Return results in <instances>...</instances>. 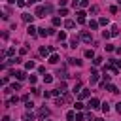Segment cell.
I'll return each instance as SVG.
<instances>
[{"label": "cell", "instance_id": "b9f144b4", "mask_svg": "<svg viewBox=\"0 0 121 121\" xmlns=\"http://www.w3.org/2000/svg\"><path fill=\"white\" fill-rule=\"evenodd\" d=\"M2 121H9V117H8V115H4V117H2Z\"/></svg>", "mask_w": 121, "mask_h": 121}, {"label": "cell", "instance_id": "8d00e7d4", "mask_svg": "<svg viewBox=\"0 0 121 121\" xmlns=\"http://www.w3.org/2000/svg\"><path fill=\"white\" fill-rule=\"evenodd\" d=\"M25 106H26V110H32V108H34V104H32V102H25Z\"/></svg>", "mask_w": 121, "mask_h": 121}, {"label": "cell", "instance_id": "44dd1931", "mask_svg": "<svg viewBox=\"0 0 121 121\" xmlns=\"http://www.w3.org/2000/svg\"><path fill=\"white\" fill-rule=\"evenodd\" d=\"M106 89H108L110 93H117V87H115V85H112V83H110V85H108Z\"/></svg>", "mask_w": 121, "mask_h": 121}, {"label": "cell", "instance_id": "2e32d148", "mask_svg": "<svg viewBox=\"0 0 121 121\" xmlns=\"http://www.w3.org/2000/svg\"><path fill=\"white\" fill-rule=\"evenodd\" d=\"M23 121H34V115H32V113H28V112H26V113H25V115H23Z\"/></svg>", "mask_w": 121, "mask_h": 121}, {"label": "cell", "instance_id": "4dcf8cb0", "mask_svg": "<svg viewBox=\"0 0 121 121\" xmlns=\"http://www.w3.org/2000/svg\"><path fill=\"white\" fill-rule=\"evenodd\" d=\"M119 34V30H117V26H112V36H117Z\"/></svg>", "mask_w": 121, "mask_h": 121}, {"label": "cell", "instance_id": "836d02e7", "mask_svg": "<svg viewBox=\"0 0 121 121\" xmlns=\"http://www.w3.org/2000/svg\"><path fill=\"white\" fill-rule=\"evenodd\" d=\"M26 4H28V2H25V0H19V2H17V6H19V8H23V6H26Z\"/></svg>", "mask_w": 121, "mask_h": 121}, {"label": "cell", "instance_id": "4316f807", "mask_svg": "<svg viewBox=\"0 0 121 121\" xmlns=\"http://www.w3.org/2000/svg\"><path fill=\"white\" fill-rule=\"evenodd\" d=\"M100 62H102V59H100V57H95V60H93V64H95V66H98Z\"/></svg>", "mask_w": 121, "mask_h": 121}, {"label": "cell", "instance_id": "9a60e30c", "mask_svg": "<svg viewBox=\"0 0 121 121\" xmlns=\"http://www.w3.org/2000/svg\"><path fill=\"white\" fill-rule=\"evenodd\" d=\"M25 68H26V70H32V68H36V64H34V60H26V64H25Z\"/></svg>", "mask_w": 121, "mask_h": 121}, {"label": "cell", "instance_id": "74e56055", "mask_svg": "<svg viewBox=\"0 0 121 121\" xmlns=\"http://www.w3.org/2000/svg\"><path fill=\"white\" fill-rule=\"evenodd\" d=\"M74 108H76V110H81V108H83V104H81V102H76V104H74Z\"/></svg>", "mask_w": 121, "mask_h": 121}, {"label": "cell", "instance_id": "d4e9b609", "mask_svg": "<svg viewBox=\"0 0 121 121\" xmlns=\"http://www.w3.org/2000/svg\"><path fill=\"white\" fill-rule=\"evenodd\" d=\"M53 25L59 26V25H60V17H53Z\"/></svg>", "mask_w": 121, "mask_h": 121}, {"label": "cell", "instance_id": "6da1fadb", "mask_svg": "<svg viewBox=\"0 0 121 121\" xmlns=\"http://www.w3.org/2000/svg\"><path fill=\"white\" fill-rule=\"evenodd\" d=\"M98 106H102L98 98H89V104H87V108H91V110H95V108H98Z\"/></svg>", "mask_w": 121, "mask_h": 121}, {"label": "cell", "instance_id": "603a6c76", "mask_svg": "<svg viewBox=\"0 0 121 121\" xmlns=\"http://www.w3.org/2000/svg\"><path fill=\"white\" fill-rule=\"evenodd\" d=\"M110 36H112V32H108V30H102V38H104V40H108Z\"/></svg>", "mask_w": 121, "mask_h": 121}, {"label": "cell", "instance_id": "ac0fdd59", "mask_svg": "<svg viewBox=\"0 0 121 121\" xmlns=\"http://www.w3.org/2000/svg\"><path fill=\"white\" fill-rule=\"evenodd\" d=\"M78 43H79V40L74 36V38H72V42H70V47H78Z\"/></svg>", "mask_w": 121, "mask_h": 121}, {"label": "cell", "instance_id": "4fadbf2b", "mask_svg": "<svg viewBox=\"0 0 121 121\" xmlns=\"http://www.w3.org/2000/svg\"><path fill=\"white\" fill-rule=\"evenodd\" d=\"M49 62H51V64H57V62H59V55H57V53H53V55L49 57Z\"/></svg>", "mask_w": 121, "mask_h": 121}, {"label": "cell", "instance_id": "83f0119b", "mask_svg": "<svg viewBox=\"0 0 121 121\" xmlns=\"http://www.w3.org/2000/svg\"><path fill=\"white\" fill-rule=\"evenodd\" d=\"M79 6H81V8H87V6H89V0H79Z\"/></svg>", "mask_w": 121, "mask_h": 121}, {"label": "cell", "instance_id": "d590c367", "mask_svg": "<svg viewBox=\"0 0 121 121\" xmlns=\"http://www.w3.org/2000/svg\"><path fill=\"white\" fill-rule=\"evenodd\" d=\"M51 93H53V96H59L62 91H60V89H55V91H51Z\"/></svg>", "mask_w": 121, "mask_h": 121}, {"label": "cell", "instance_id": "484cf974", "mask_svg": "<svg viewBox=\"0 0 121 121\" xmlns=\"http://www.w3.org/2000/svg\"><path fill=\"white\" fill-rule=\"evenodd\" d=\"M57 36H59V40H60V42H62V40H66V32H59Z\"/></svg>", "mask_w": 121, "mask_h": 121}, {"label": "cell", "instance_id": "5bb4252c", "mask_svg": "<svg viewBox=\"0 0 121 121\" xmlns=\"http://www.w3.org/2000/svg\"><path fill=\"white\" fill-rule=\"evenodd\" d=\"M66 119H68V121H74V119H76V112H72V110L66 112Z\"/></svg>", "mask_w": 121, "mask_h": 121}, {"label": "cell", "instance_id": "7a4b0ae2", "mask_svg": "<svg viewBox=\"0 0 121 121\" xmlns=\"http://www.w3.org/2000/svg\"><path fill=\"white\" fill-rule=\"evenodd\" d=\"M81 40H83V42H87V43H91V40H93V36H91V32H87V30H83V32H81Z\"/></svg>", "mask_w": 121, "mask_h": 121}, {"label": "cell", "instance_id": "60d3db41", "mask_svg": "<svg viewBox=\"0 0 121 121\" xmlns=\"http://www.w3.org/2000/svg\"><path fill=\"white\" fill-rule=\"evenodd\" d=\"M115 110H117V113H121V102H119V104H115Z\"/></svg>", "mask_w": 121, "mask_h": 121}, {"label": "cell", "instance_id": "1f68e13d", "mask_svg": "<svg viewBox=\"0 0 121 121\" xmlns=\"http://www.w3.org/2000/svg\"><path fill=\"white\" fill-rule=\"evenodd\" d=\"M6 55H9V57H11V55H15V49H13V47H9V49L6 51Z\"/></svg>", "mask_w": 121, "mask_h": 121}, {"label": "cell", "instance_id": "f6af8a7d", "mask_svg": "<svg viewBox=\"0 0 121 121\" xmlns=\"http://www.w3.org/2000/svg\"><path fill=\"white\" fill-rule=\"evenodd\" d=\"M8 4H15V0H8Z\"/></svg>", "mask_w": 121, "mask_h": 121}, {"label": "cell", "instance_id": "e575fe53", "mask_svg": "<svg viewBox=\"0 0 121 121\" xmlns=\"http://www.w3.org/2000/svg\"><path fill=\"white\" fill-rule=\"evenodd\" d=\"M11 89H13V91H19V89H21V85H19V83H13V85H11Z\"/></svg>", "mask_w": 121, "mask_h": 121}, {"label": "cell", "instance_id": "e0dca14e", "mask_svg": "<svg viewBox=\"0 0 121 121\" xmlns=\"http://www.w3.org/2000/svg\"><path fill=\"white\" fill-rule=\"evenodd\" d=\"M85 57H87V59H95V51H93V49H87V51H85Z\"/></svg>", "mask_w": 121, "mask_h": 121}, {"label": "cell", "instance_id": "f1b7e54d", "mask_svg": "<svg viewBox=\"0 0 121 121\" xmlns=\"http://www.w3.org/2000/svg\"><path fill=\"white\" fill-rule=\"evenodd\" d=\"M89 11H91V13H93V15H95V13H96V11H98V8H96V6H91V8H89Z\"/></svg>", "mask_w": 121, "mask_h": 121}, {"label": "cell", "instance_id": "bcb514c9", "mask_svg": "<svg viewBox=\"0 0 121 121\" xmlns=\"http://www.w3.org/2000/svg\"><path fill=\"white\" fill-rule=\"evenodd\" d=\"M95 121H102V119H95Z\"/></svg>", "mask_w": 121, "mask_h": 121}, {"label": "cell", "instance_id": "7c38bea8", "mask_svg": "<svg viewBox=\"0 0 121 121\" xmlns=\"http://www.w3.org/2000/svg\"><path fill=\"white\" fill-rule=\"evenodd\" d=\"M98 25H100L98 21H89V28H91V30H96V28H98Z\"/></svg>", "mask_w": 121, "mask_h": 121}, {"label": "cell", "instance_id": "d6a6232c", "mask_svg": "<svg viewBox=\"0 0 121 121\" xmlns=\"http://www.w3.org/2000/svg\"><path fill=\"white\" fill-rule=\"evenodd\" d=\"M102 110H104V112H110V104L104 102V104H102Z\"/></svg>", "mask_w": 121, "mask_h": 121}, {"label": "cell", "instance_id": "52a82bcc", "mask_svg": "<svg viewBox=\"0 0 121 121\" xmlns=\"http://www.w3.org/2000/svg\"><path fill=\"white\" fill-rule=\"evenodd\" d=\"M79 98H91L89 89H81V91H79Z\"/></svg>", "mask_w": 121, "mask_h": 121}, {"label": "cell", "instance_id": "3957f363", "mask_svg": "<svg viewBox=\"0 0 121 121\" xmlns=\"http://www.w3.org/2000/svg\"><path fill=\"white\" fill-rule=\"evenodd\" d=\"M47 115H49V110H47V108H40V110H38V117H40V119H45Z\"/></svg>", "mask_w": 121, "mask_h": 121}, {"label": "cell", "instance_id": "ee69618b", "mask_svg": "<svg viewBox=\"0 0 121 121\" xmlns=\"http://www.w3.org/2000/svg\"><path fill=\"white\" fill-rule=\"evenodd\" d=\"M34 2H40V0H28V4H34Z\"/></svg>", "mask_w": 121, "mask_h": 121}, {"label": "cell", "instance_id": "f546056e", "mask_svg": "<svg viewBox=\"0 0 121 121\" xmlns=\"http://www.w3.org/2000/svg\"><path fill=\"white\" fill-rule=\"evenodd\" d=\"M98 23H100V25H108V19H106V17H100Z\"/></svg>", "mask_w": 121, "mask_h": 121}, {"label": "cell", "instance_id": "ffe728a7", "mask_svg": "<svg viewBox=\"0 0 121 121\" xmlns=\"http://www.w3.org/2000/svg\"><path fill=\"white\" fill-rule=\"evenodd\" d=\"M79 91H81V83H76L74 89H72V93H79Z\"/></svg>", "mask_w": 121, "mask_h": 121}, {"label": "cell", "instance_id": "cb8c5ba5", "mask_svg": "<svg viewBox=\"0 0 121 121\" xmlns=\"http://www.w3.org/2000/svg\"><path fill=\"white\" fill-rule=\"evenodd\" d=\"M43 81H45V83H51V81H53V78H51L49 74H45V76H43Z\"/></svg>", "mask_w": 121, "mask_h": 121}, {"label": "cell", "instance_id": "277c9868", "mask_svg": "<svg viewBox=\"0 0 121 121\" xmlns=\"http://www.w3.org/2000/svg\"><path fill=\"white\" fill-rule=\"evenodd\" d=\"M43 13H45V6H38V8H36V11H34V15H36V17H43Z\"/></svg>", "mask_w": 121, "mask_h": 121}, {"label": "cell", "instance_id": "9c48e42d", "mask_svg": "<svg viewBox=\"0 0 121 121\" xmlns=\"http://www.w3.org/2000/svg\"><path fill=\"white\" fill-rule=\"evenodd\" d=\"M34 17H36V15H30V13H25V15H23V21H25V23H32V19H34Z\"/></svg>", "mask_w": 121, "mask_h": 121}, {"label": "cell", "instance_id": "7bdbcfd3", "mask_svg": "<svg viewBox=\"0 0 121 121\" xmlns=\"http://www.w3.org/2000/svg\"><path fill=\"white\" fill-rule=\"evenodd\" d=\"M72 4H74V6H76V4H79V0H72Z\"/></svg>", "mask_w": 121, "mask_h": 121}, {"label": "cell", "instance_id": "f35d334b", "mask_svg": "<svg viewBox=\"0 0 121 121\" xmlns=\"http://www.w3.org/2000/svg\"><path fill=\"white\" fill-rule=\"evenodd\" d=\"M104 47H106V51H113V45H110V43H106Z\"/></svg>", "mask_w": 121, "mask_h": 121}, {"label": "cell", "instance_id": "30bf717a", "mask_svg": "<svg viewBox=\"0 0 121 121\" xmlns=\"http://www.w3.org/2000/svg\"><path fill=\"white\" fill-rule=\"evenodd\" d=\"M15 78H17V79H25V78H26V72H25V70H19V72H15Z\"/></svg>", "mask_w": 121, "mask_h": 121}, {"label": "cell", "instance_id": "d6986e66", "mask_svg": "<svg viewBox=\"0 0 121 121\" xmlns=\"http://www.w3.org/2000/svg\"><path fill=\"white\" fill-rule=\"evenodd\" d=\"M70 64H76V66H81V60H79V59H70Z\"/></svg>", "mask_w": 121, "mask_h": 121}, {"label": "cell", "instance_id": "8fae6325", "mask_svg": "<svg viewBox=\"0 0 121 121\" xmlns=\"http://www.w3.org/2000/svg\"><path fill=\"white\" fill-rule=\"evenodd\" d=\"M64 26H66V28H74V26H76V23H74L72 19H66V21H64Z\"/></svg>", "mask_w": 121, "mask_h": 121}, {"label": "cell", "instance_id": "ab89813d", "mask_svg": "<svg viewBox=\"0 0 121 121\" xmlns=\"http://www.w3.org/2000/svg\"><path fill=\"white\" fill-rule=\"evenodd\" d=\"M49 96H53V93H49V91H45V93H43V98H49Z\"/></svg>", "mask_w": 121, "mask_h": 121}, {"label": "cell", "instance_id": "5b68a950", "mask_svg": "<svg viewBox=\"0 0 121 121\" xmlns=\"http://www.w3.org/2000/svg\"><path fill=\"white\" fill-rule=\"evenodd\" d=\"M53 49H55V47H45V45H42V47H40V53H42L43 57H47V55H49Z\"/></svg>", "mask_w": 121, "mask_h": 121}, {"label": "cell", "instance_id": "7dc6e473", "mask_svg": "<svg viewBox=\"0 0 121 121\" xmlns=\"http://www.w3.org/2000/svg\"><path fill=\"white\" fill-rule=\"evenodd\" d=\"M117 2H119V4H121V0H117Z\"/></svg>", "mask_w": 121, "mask_h": 121}, {"label": "cell", "instance_id": "8992f818", "mask_svg": "<svg viewBox=\"0 0 121 121\" xmlns=\"http://www.w3.org/2000/svg\"><path fill=\"white\" fill-rule=\"evenodd\" d=\"M76 15H78V23L83 25V23H85V11H78Z\"/></svg>", "mask_w": 121, "mask_h": 121}, {"label": "cell", "instance_id": "ba28073f", "mask_svg": "<svg viewBox=\"0 0 121 121\" xmlns=\"http://www.w3.org/2000/svg\"><path fill=\"white\" fill-rule=\"evenodd\" d=\"M26 30H28V34H30V36H36V34H38V32H36V30H38V28H36V26H34V25H32V23H30V25H28V28H26Z\"/></svg>", "mask_w": 121, "mask_h": 121}, {"label": "cell", "instance_id": "7402d4cb", "mask_svg": "<svg viewBox=\"0 0 121 121\" xmlns=\"http://www.w3.org/2000/svg\"><path fill=\"white\" fill-rule=\"evenodd\" d=\"M49 34V30H45V28H40V32H38V36H47Z\"/></svg>", "mask_w": 121, "mask_h": 121}]
</instances>
